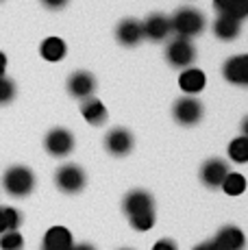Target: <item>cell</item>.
Instances as JSON below:
<instances>
[{
    "instance_id": "4",
    "label": "cell",
    "mask_w": 248,
    "mask_h": 250,
    "mask_svg": "<svg viewBox=\"0 0 248 250\" xmlns=\"http://www.w3.org/2000/svg\"><path fill=\"white\" fill-rule=\"evenodd\" d=\"M55 183L63 194H79V191H83L85 183H87V176H85L81 166L68 163V166H61L59 170H57Z\"/></svg>"
},
{
    "instance_id": "8",
    "label": "cell",
    "mask_w": 248,
    "mask_h": 250,
    "mask_svg": "<svg viewBox=\"0 0 248 250\" xmlns=\"http://www.w3.org/2000/svg\"><path fill=\"white\" fill-rule=\"evenodd\" d=\"M122 209L128 218L133 215H140V213H148V211H155V200L148 191L144 189H133L124 196L122 200Z\"/></svg>"
},
{
    "instance_id": "30",
    "label": "cell",
    "mask_w": 248,
    "mask_h": 250,
    "mask_svg": "<svg viewBox=\"0 0 248 250\" xmlns=\"http://www.w3.org/2000/svg\"><path fill=\"white\" fill-rule=\"evenodd\" d=\"M7 233V220H4V207H0V235Z\"/></svg>"
},
{
    "instance_id": "1",
    "label": "cell",
    "mask_w": 248,
    "mask_h": 250,
    "mask_svg": "<svg viewBox=\"0 0 248 250\" xmlns=\"http://www.w3.org/2000/svg\"><path fill=\"white\" fill-rule=\"evenodd\" d=\"M170 26L176 33V37L192 40L205 31V16L194 7H183L170 18Z\"/></svg>"
},
{
    "instance_id": "33",
    "label": "cell",
    "mask_w": 248,
    "mask_h": 250,
    "mask_svg": "<svg viewBox=\"0 0 248 250\" xmlns=\"http://www.w3.org/2000/svg\"><path fill=\"white\" fill-rule=\"evenodd\" d=\"M242 133H244V137H248V115L242 120Z\"/></svg>"
},
{
    "instance_id": "18",
    "label": "cell",
    "mask_w": 248,
    "mask_h": 250,
    "mask_svg": "<svg viewBox=\"0 0 248 250\" xmlns=\"http://www.w3.org/2000/svg\"><path fill=\"white\" fill-rule=\"evenodd\" d=\"M213 7L220 16H228L233 20L248 18V0H213Z\"/></svg>"
},
{
    "instance_id": "9",
    "label": "cell",
    "mask_w": 248,
    "mask_h": 250,
    "mask_svg": "<svg viewBox=\"0 0 248 250\" xmlns=\"http://www.w3.org/2000/svg\"><path fill=\"white\" fill-rule=\"evenodd\" d=\"M142 31H144V37L150 42H164L165 37L172 33V26H170V18L164 16V13H150L144 22H142Z\"/></svg>"
},
{
    "instance_id": "13",
    "label": "cell",
    "mask_w": 248,
    "mask_h": 250,
    "mask_svg": "<svg viewBox=\"0 0 248 250\" xmlns=\"http://www.w3.org/2000/svg\"><path fill=\"white\" fill-rule=\"evenodd\" d=\"M116 37L118 42H120L122 46H137L142 40H144V31H142V22L133 20V18H126V20H122L118 24L116 28Z\"/></svg>"
},
{
    "instance_id": "22",
    "label": "cell",
    "mask_w": 248,
    "mask_h": 250,
    "mask_svg": "<svg viewBox=\"0 0 248 250\" xmlns=\"http://www.w3.org/2000/svg\"><path fill=\"white\" fill-rule=\"evenodd\" d=\"M228 157L235 163H248V137L240 135L228 144Z\"/></svg>"
},
{
    "instance_id": "14",
    "label": "cell",
    "mask_w": 248,
    "mask_h": 250,
    "mask_svg": "<svg viewBox=\"0 0 248 250\" xmlns=\"http://www.w3.org/2000/svg\"><path fill=\"white\" fill-rule=\"evenodd\" d=\"M74 239L72 233H70L65 227H52L46 230L44 235V244H41V250H72Z\"/></svg>"
},
{
    "instance_id": "5",
    "label": "cell",
    "mask_w": 248,
    "mask_h": 250,
    "mask_svg": "<svg viewBox=\"0 0 248 250\" xmlns=\"http://www.w3.org/2000/svg\"><path fill=\"white\" fill-rule=\"evenodd\" d=\"M203 113H205L203 103H200L198 98H194V96H183V98L176 100L172 107L174 120L179 124H183V126H194V124H198L200 120H203Z\"/></svg>"
},
{
    "instance_id": "11",
    "label": "cell",
    "mask_w": 248,
    "mask_h": 250,
    "mask_svg": "<svg viewBox=\"0 0 248 250\" xmlns=\"http://www.w3.org/2000/svg\"><path fill=\"white\" fill-rule=\"evenodd\" d=\"M227 174H228V163L224 159H209L200 167V181H203L209 189L220 187L224 179H227Z\"/></svg>"
},
{
    "instance_id": "31",
    "label": "cell",
    "mask_w": 248,
    "mask_h": 250,
    "mask_svg": "<svg viewBox=\"0 0 248 250\" xmlns=\"http://www.w3.org/2000/svg\"><path fill=\"white\" fill-rule=\"evenodd\" d=\"M4 72H7V57H4V52H0V79L4 76Z\"/></svg>"
},
{
    "instance_id": "29",
    "label": "cell",
    "mask_w": 248,
    "mask_h": 250,
    "mask_svg": "<svg viewBox=\"0 0 248 250\" xmlns=\"http://www.w3.org/2000/svg\"><path fill=\"white\" fill-rule=\"evenodd\" d=\"M194 250H222V248L211 239V242H203V244H198V246L194 248Z\"/></svg>"
},
{
    "instance_id": "34",
    "label": "cell",
    "mask_w": 248,
    "mask_h": 250,
    "mask_svg": "<svg viewBox=\"0 0 248 250\" xmlns=\"http://www.w3.org/2000/svg\"><path fill=\"white\" fill-rule=\"evenodd\" d=\"M122 250H131V248H122Z\"/></svg>"
},
{
    "instance_id": "23",
    "label": "cell",
    "mask_w": 248,
    "mask_h": 250,
    "mask_svg": "<svg viewBox=\"0 0 248 250\" xmlns=\"http://www.w3.org/2000/svg\"><path fill=\"white\" fill-rule=\"evenodd\" d=\"M0 250H24V237L18 230H7L0 235Z\"/></svg>"
},
{
    "instance_id": "32",
    "label": "cell",
    "mask_w": 248,
    "mask_h": 250,
    "mask_svg": "<svg viewBox=\"0 0 248 250\" xmlns=\"http://www.w3.org/2000/svg\"><path fill=\"white\" fill-rule=\"evenodd\" d=\"M72 250H96L92 244H74Z\"/></svg>"
},
{
    "instance_id": "28",
    "label": "cell",
    "mask_w": 248,
    "mask_h": 250,
    "mask_svg": "<svg viewBox=\"0 0 248 250\" xmlns=\"http://www.w3.org/2000/svg\"><path fill=\"white\" fill-rule=\"evenodd\" d=\"M41 2H44L48 9H52V11H55V9L65 7V4H68V0H41Z\"/></svg>"
},
{
    "instance_id": "2",
    "label": "cell",
    "mask_w": 248,
    "mask_h": 250,
    "mask_svg": "<svg viewBox=\"0 0 248 250\" xmlns=\"http://www.w3.org/2000/svg\"><path fill=\"white\" fill-rule=\"evenodd\" d=\"M2 187L13 198H26L35 189V174L26 166H13L4 172Z\"/></svg>"
},
{
    "instance_id": "24",
    "label": "cell",
    "mask_w": 248,
    "mask_h": 250,
    "mask_svg": "<svg viewBox=\"0 0 248 250\" xmlns=\"http://www.w3.org/2000/svg\"><path fill=\"white\" fill-rule=\"evenodd\" d=\"M128 222H131V227L135 229V230H140V233H146V230H150L152 227H155V211L133 215V218H128Z\"/></svg>"
},
{
    "instance_id": "20",
    "label": "cell",
    "mask_w": 248,
    "mask_h": 250,
    "mask_svg": "<svg viewBox=\"0 0 248 250\" xmlns=\"http://www.w3.org/2000/svg\"><path fill=\"white\" fill-rule=\"evenodd\" d=\"M68 52V46L61 37H46L40 46V55L44 57L46 61H61Z\"/></svg>"
},
{
    "instance_id": "16",
    "label": "cell",
    "mask_w": 248,
    "mask_h": 250,
    "mask_svg": "<svg viewBox=\"0 0 248 250\" xmlns=\"http://www.w3.org/2000/svg\"><path fill=\"white\" fill-rule=\"evenodd\" d=\"M205 85H207V76H205L203 70L194 68V65L192 68H187V70H183L181 72V76H179V87L187 96L200 94V91L205 89Z\"/></svg>"
},
{
    "instance_id": "6",
    "label": "cell",
    "mask_w": 248,
    "mask_h": 250,
    "mask_svg": "<svg viewBox=\"0 0 248 250\" xmlns=\"http://www.w3.org/2000/svg\"><path fill=\"white\" fill-rule=\"evenodd\" d=\"M44 148L52 157H68L74 150V135L68 128H52L44 139Z\"/></svg>"
},
{
    "instance_id": "17",
    "label": "cell",
    "mask_w": 248,
    "mask_h": 250,
    "mask_svg": "<svg viewBox=\"0 0 248 250\" xmlns=\"http://www.w3.org/2000/svg\"><path fill=\"white\" fill-rule=\"evenodd\" d=\"M81 113H83L85 122L92 124V126H100V124L107 122V107L100 103L98 98H87L81 104Z\"/></svg>"
},
{
    "instance_id": "3",
    "label": "cell",
    "mask_w": 248,
    "mask_h": 250,
    "mask_svg": "<svg viewBox=\"0 0 248 250\" xmlns=\"http://www.w3.org/2000/svg\"><path fill=\"white\" fill-rule=\"evenodd\" d=\"M165 59L172 68L187 70L192 68V63L196 61V48H194L192 40H185V37H176L165 48Z\"/></svg>"
},
{
    "instance_id": "7",
    "label": "cell",
    "mask_w": 248,
    "mask_h": 250,
    "mask_svg": "<svg viewBox=\"0 0 248 250\" xmlns=\"http://www.w3.org/2000/svg\"><path fill=\"white\" fill-rule=\"evenodd\" d=\"M133 146H135V139H133L131 131H126V128H111L107 133V137H104V148L113 157L128 155L133 150Z\"/></svg>"
},
{
    "instance_id": "26",
    "label": "cell",
    "mask_w": 248,
    "mask_h": 250,
    "mask_svg": "<svg viewBox=\"0 0 248 250\" xmlns=\"http://www.w3.org/2000/svg\"><path fill=\"white\" fill-rule=\"evenodd\" d=\"M4 220H7V230H18L22 224V213L13 207H4Z\"/></svg>"
},
{
    "instance_id": "15",
    "label": "cell",
    "mask_w": 248,
    "mask_h": 250,
    "mask_svg": "<svg viewBox=\"0 0 248 250\" xmlns=\"http://www.w3.org/2000/svg\"><path fill=\"white\" fill-rule=\"evenodd\" d=\"M213 242H216L222 250H244L246 248V235H244V230L237 229V227H222L218 230L216 237H213Z\"/></svg>"
},
{
    "instance_id": "12",
    "label": "cell",
    "mask_w": 248,
    "mask_h": 250,
    "mask_svg": "<svg viewBox=\"0 0 248 250\" xmlns=\"http://www.w3.org/2000/svg\"><path fill=\"white\" fill-rule=\"evenodd\" d=\"M222 74L233 85H248V55H235L227 59Z\"/></svg>"
},
{
    "instance_id": "27",
    "label": "cell",
    "mask_w": 248,
    "mask_h": 250,
    "mask_svg": "<svg viewBox=\"0 0 248 250\" xmlns=\"http://www.w3.org/2000/svg\"><path fill=\"white\" fill-rule=\"evenodd\" d=\"M152 250H179V246H176L174 239L165 237V239H159V242L152 246Z\"/></svg>"
},
{
    "instance_id": "10",
    "label": "cell",
    "mask_w": 248,
    "mask_h": 250,
    "mask_svg": "<svg viewBox=\"0 0 248 250\" xmlns=\"http://www.w3.org/2000/svg\"><path fill=\"white\" fill-rule=\"evenodd\" d=\"M68 91H70V96H74V98H79V100L92 98L94 91H96V79L85 70L74 72L68 79Z\"/></svg>"
},
{
    "instance_id": "25",
    "label": "cell",
    "mask_w": 248,
    "mask_h": 250,
    "mask_svg": "<svg viewBox=\"0 0 248 250\" xmlns=\"http://www.w3.org/2000/svg\"><path fill=\"white\" fill-rule=\"evenodd\" d=\"M16 98V83L7 76L0 79V104H7Z\"/></svg>"
},
{
    "instance_id": "21",
    "label": "cell",
    "mask_w": 248,
    "mask_h": 250,
    "mask_svg": "<svg viewBox=\"0 0 248 250\" xmlns=\"http://www.w3.org/2000/svg\"><path fill=\"white\" fill-rule=\"evenodd\" d=\"M220 187L227 196H242L246 191V176L240 172H228Z\"/></svg>"
},
{
    "instance_id": "19",
    "label": "cell",
    "mask_w": 248,
    "mask_h": 250,
    "mask_svg": "<svg viewBox=\"0 0 248 250\" xmlns=\"http://www.w3.org/2000/svg\"><path fill=\"white\" fill-rule=\"evenodd\" d=\"M240 20H233L228 16H218V20L213 22V33H216L218 40L222 42H233L240 37Z\"/></svg>"
}]
</instances>
